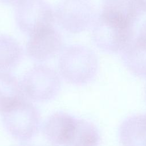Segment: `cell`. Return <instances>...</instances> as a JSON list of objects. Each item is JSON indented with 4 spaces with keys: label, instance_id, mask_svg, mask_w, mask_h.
<instances>
[{
    "label": "cell",
    "instance_id": "cell-2",
    "mask_svg": "<svg viewBox=\"0 0 146 146\" xmlns=\"http://www.w3.org/2000/svg\"><path fill=\"white\" fill-rule=\"evenodd\" d=\"M1 114L4 128L17 140L29 141L38 132L40 114L35 106L26 98Z\"/></svg>",
    "mask_w": 146,
    "mask_h": 146
},
{
    "label": "cell",
    "instance_id": "cell-10",
    "mask_svg": "<svg viewBox=\"0 0 146 146\" xmlns=\"http://www.w3.org/2000/svg\"><path fill=\"white\" fill-rule=\"evenodd\" d=\"M100 142L96 126L88 120L76 117L66 146H99Z\"/></svg>",
    "mask_w": 146,
    "mask_h": 146
},
{
    "label": "cell",
    "instance_id": "cell-4",
    "mask_svg": "<svg viewBox=\"0 0 146 146\" xmlns=\"http://www.w3.org/2000/svg\"><path fill=\"white\" fill-rule=\"evenodd\" d=\"M14 18L19 30L30 36L53 27L55 15L45 0H24L17 5Z\"/></svg>",
    "mask_w": 146,
    "mask_h": 146
},
{
    "label": "cell",
    "instance_id": "cell-12",
    "mask_svg": "<svg viewBox=\"0 0 146 146\" xmlns=\"http://www.w3.org/2000/svg\"><path fill=\"white\" fill-rule=\"evenodd\" d=\"M23 50L18 42L12 36L0 34V70L7 71L21 62Z\"/></svg>",
    "mask_w": 146,
    "mask_h": 146
},
{
    "label": "cell",
    "instance_id": "cell-5",
    "mask_svg": "<svg viewBox=\"0 0 146 146\" xmlns=\"http://www.w3.org/2000/svg\"><path fill=\"white\" fill-rule=\"evenodd\" d=\"M55 15L64 30L77 34L90 26L94 19V10L89 0H60L56 7Z\"/></svg>",
    "mask_w": 146,
    "mask_h": 146
},
{
    "label": "cell",
    "instance_id": "cell-11",
    "mask_svg": "<svg viewBox=\"0 0 146 146\" xmlns=\"http://www.w3.org/2000/svg\"><path fill=\"white\" fill-rule=\"evenodd\" d=\"M123 50L128 67L136 75L146 79V37L139 35Z\"/></svg>",
    "mask_w": 146,
    "mask_h": 146
},
{
    "label": "cell",
    "instance_id": "cell-7",
    "mask_svg": "<svg viewBox=\"0 0 146 146\" xmlns=\"http://www.w3.org/2000/svg\"><path fill=\"white\" fill-rule=\"evenodd\" d=\"M75 118L63 111L52 113L47 119L43 125V132L45 137L54 145L66 146Z\"/></svg>",
    "mask_w": 146,
    "mask_h": 146
},
{
    "label": "cell",
    "instance_id": "cell-13",
    "mask_svg": "<svg viewBox=\"0 0 146 146\" xmlns=\"http://www.w3.org/2000/svg\"><path fill=\"white\" fill-rule=\"evenodd\" d=\"M135 1L139 10L146 12V0H135Z\"/></svg>",
    "mask_w": 146,
    "mask_h": 146
},
{
    "label": "cell",
    "instance_id": "cell-6",
    "mask_svg": "<svg viewBox=\"0 0 146 146\" xmlns=\"http://www.w3.org/2000/svg\"><path fill=\"white\" fill-rule=\"evenodd\" d=\"M62 46L60 34L54 27H51L30 35L26 51L31 59L43 62L54 57L60 51Z\"/></svg>",
    "mask_w": 146,
    "mask_h": 146
},
{
    "label": "cell",
    "instance_id": "cell-14",
    "mask_svg": "<svg viewBox=\"0 0 146 146\" xmlns=\"http://www.w3.org/2000/svg\"><path fill=\"white\" fill-rule=\"evenodd\" d=\"M24 0H0V2L7 5H18Z\"/></svg>",
    "mask_w": 146,
    "mask_h": 146
},
{
    "label": "cell",
    "instance_id": "cell-16",
    "mask_svg": "<svg viewBox=\"0 0 146 146\" xmlns=\"http://www.w3.org/2000/svg\"><path fill=\"white\" fill-rule=\"evenodd\" d=\"M22 146H24V145H22Z\"/></svg>",
    "mask_w": 146,
    "mask_h": 146
},
{
    "label": "cell",
    "instance_id": "cell-9",
    "mask_svg": "<svg viewBox=\"0 0 146 146\" xmlns=\"http://www.w3.org/2000/svg\"><path fill=\"white\" fill-rule=\"evenodd\" d=\"M25 98L21 82L11 74L0 70V113Z\"/></svg>",
    "mask_w": 146,
    "mask_h": 146
},
{
    "label": "cell",
    "instance_id": "cell-15",
    "mask_svg": "<svg viewBox=\"0 0 146 146\" xmlns=\"http://www.w3.org/2000/svg\"><path fill=\"white\" fill-rule=\"evenodd\" d=\"M145 98H146V91H145Z\"/></svg>",
    "mask_w": 146,
    "mask_h": 146
},
{
    "label": "cell",
    "instance_id": "cell-1",
    "mask_svg": "<svg viewBox=\"0 0 146 146\" xmlns=\"http://www.w3.org/2000/svg\"><path fill=\"white\" fill-rule=\"evenodd\" d=\"M58 66L59 74L66 82L82 86L87 84L95 77L98 60L95 53L89 48L72 44L62 50Z\"/></svg>",
    "mask_w": 146,
    "mask_h": 146
},
{
    "label": "cell",
    "instance_id": "cell-3",
    "mask_svg": "<svg viewBox=\"0 0 146 146\" xmlns=\"http://www.w3.org/2000/svg\"><path fill=\"white\" fill-rule=\"evenodd\" d=\"M25 96L34 101L47 102L60 91L61 81L58 74L51 67L38 64L28 70L21 82Z\"/></svg>",
    "mask_w": 146,
    "mask_h": 146
},
{
    "label": "cell",
    "instance_id": "cell-8",
    "mask_svg": "<svg viewBox=\"0 0 146 146\" xmlns=\"http://www.w3.org/2000/svg\"><path fill=\"white\" fill-rule=\"evenodd\" d=\"M119 137L121 146H146V113L126 118L120 125Z\"/></svg>",
    "mask_w": 146,
    "mask_h": 146
}]
</instances>
